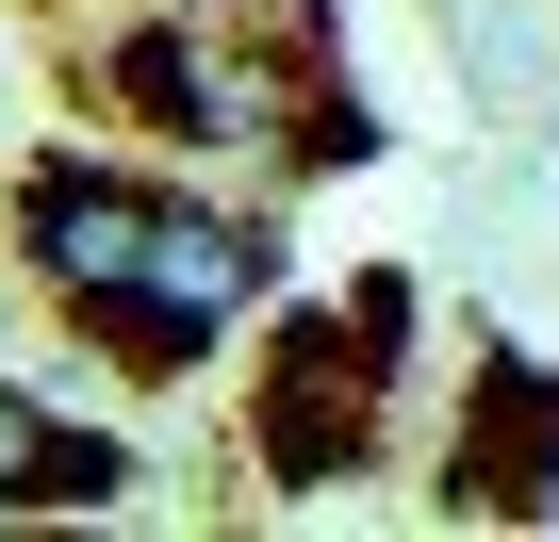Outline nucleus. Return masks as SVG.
Instances as JSON below:
<instances>
[{"label":"nucleus","mask_w":559,"mask_h":542,"mask_svg":"<svg viewBox=\"0 0 559 542\" xmlns=\"http://www.w3.org/2000/svg\"><path fill=\"white\" fill-rule=\"evenodd\" d=\"M263 297H280V214H214V197H181L165 246H148V280L99 297L83 346H116L132 378H214V346H230Z\"/></svg>","instance_id":"f03ea898"},{"label":"nucleus","mask_w":559,"mask_h":542,"mask_svg":"<svg viewBox=\"0 0 559 542\" xmlns=\"http://www.w3.org/2000/svg\"><path fill=\"white\" fill-rule=\"evenodd\" d=\"M50 427H67V411H50L34 378H0V509H34V477H50Z\"/></svg>","instance_id":"423d86ee"},{"label":"nucleus","mask_w":559,"mask_h":542,"mask_svg":"<svg viewBox=\"0 0 559 542\" xmlns=\"http://www.w3.org/2000/svg\"><path fill=\"white\" fill-rule=\"evenodd\" d=\"M165 181L148 165H116V148H50L34 181H17V263H34V297L83 329L99 297H132L148 280V246H165Z\"/></svg>","instance_id":"7ed1b4c3"},{"label":"nucleus","mask_w":559,"mask_h":542,"mask_svg":"<svg viewBox=\"0 0 559 542\" xmlns=\"http://www.w3.org/2000/svg\"><path fill=\"white\" fill-rule=\"evenodd\" d=\"M395 346H412V280H362V297H297L263 346V395H247V460L280 493H330L379 411H395Z\"/></svg>","instance_id":"f257e3e1"},{"label":"nucleus","mask_w":559,"mask_h":542,"mask_svg":"<svg viewBox=\"0 0 559 542\" xmlns=\"http://www.w3.org/2000/svg\"><path fill=\"white\" fill-rule=\"evenodd\" d=\"M132 493V444L116 427H50V477H34V509H116Z\"/></svg>","instance_id":"39448f33"},{"label":"nucleus","mask_w":559,"mask_h":542,"mask_svg":"<svg viewBox=\"0 0 559 542\" xmlns=\"http://www.w3.org/2000/svg\"><path fill=\"white\" fill-rule=\"evenodd\" d=\"M444 509L461 526H543L559 509V378L526 346H477V395H461V444H444Z\"/></svg>","instance_id":"20e7f679"}]
</instances>
